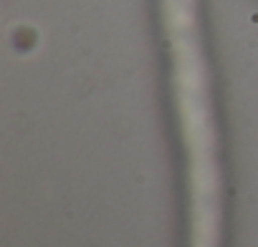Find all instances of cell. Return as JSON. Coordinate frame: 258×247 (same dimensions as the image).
<instances>
[{"label": "cell", "mask_w": 258, "mask_h": 247, "mask_svg": "<svg viewBox=\"0 0 258 247\" xmlns=\"http://www.w3.org/2000/svg\"><path fill=\"white\" fill-rule=\"evenodd\" d=\"M180 154L185 247H228V164L203 0H157Z\"/></svg>", "instance_id": "obj_1"}]
</instances>
